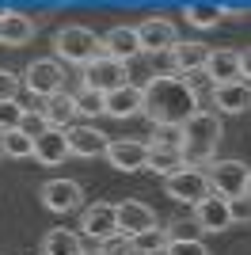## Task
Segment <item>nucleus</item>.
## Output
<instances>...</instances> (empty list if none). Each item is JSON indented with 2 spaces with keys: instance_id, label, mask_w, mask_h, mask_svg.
<instances>
[{
  "instance_id": "nucleus-12",
  "label": "nucleus",
  "mask_w": 251,
  "mask_h": 255,
  "mask_svg": "<svg viewBox=\"0 0 251 255\" xmlns=\"http://www.w3.org/2000/svg\"><path fill=\"white\" fill-rule=\"evenodd\" d=\"M115 210H118V233H122V236H129V240L160 225V221H156V213H152V206H145V202H133V198L118 202Z\"/></svg>"
},
{
  "instance_id": "nucleus-40",
  "label": "nucleus",
  "mask_w": 251,
  "mask_h": 255,
  "mask_svg": "<svg viewBox=\"0 0 251 255\" xmlns=\"http://www.w3.org/2000/svg\"><path fill=\"white\" fill-rule=\"evenodd\" d=\"M38 255H42V252H38Z\"/></svg>"
},
{
  "instance_id": "nucleus-6",
  "label": "nucleus",
  "mask_w": 251,
  "mask_h": 255,
  "mask_svg": "<svg viewBox=\"0 0 251 255\" xmlns=\"http://www.w3.org/2000/svg\"><path fill=\"white\" fill-rule=\"evenodd\" d=\"M206 175H209L213 194H221V198H240L248 191V164L244 160H213L206 168Z\"/></svg>"
},
{
  "instance_id": "nucleus-26",
  "label": "nucleus",
  "mask_w": 251,
  "mask_h": 255,
  "mask_svg": "<svg viewBox=\"0 0 251 255\" xmlns=\"http://www.w3.org/2000/svg\"><path fill=\"white\" fill-rule=\"evenodd\" d=\"M0 152L11 160H27V156H34V141L23 129H11V133H0Z\"/></svg>"
},
{
  "instance_id": "nucleus-28",
  "label": "nucleus",
  "mask_w": 251,
  "mask_h": 255,
  "mask_svg": "<svg viewBox=\"0 0 251 255\" xmlns=\"http://www.w3.org/2000/svg\"><path fill=\"white\" fill-rule=\"evenodd\" d=\"M23 115H27V107H19V99H11V103H0V133H11V129L23 126Z\"/></svg>"
},
{
  "instance_id": "nucleus-32",
  "label": "nucleus",
  "mask_w": 251,
  "mask_h": 255,
  "mask_svg": "<svg viewBox=\"0 0 251 255\" xmlns=\"http://www.w3.org/2000/svg\"><path fill=\"white\" fill-rule=\"evenodd\" d=\"M152 145H171V149H183V126H156V129H152Z\"/></svg>"
},
{
  "instance_id": "nucleus-11",
  "label": "nucleus",
  "mask_w": 251,
  "mask_h": 255,
  "mask_svg": "<svg viewBox=\"0 0 251 255\" xmlns=\"http://www.w3.org/2000/svg\"><path fill=\"white\" fill-rule=\"evenodd\" d=\"M137 38H141V53H171V46L179 42V27L164 15H148L137 27Z\"/></svg>"
},
{
  "instance_id": "nucleus-15",
  "label": "nucleus",
  "mask_w": 251,
  "mask_h": 255,
  "mask_svg": "<svg viewBox=\"0 0 251 255\" xmlns=\"http://www.w3.org/2000/svg\"><path fill=\"white\" fill-rule=\"evenodd\" d=\"M103 111L111 118H122V122L145 115V92L133 88V84H122V88H115L111 96H103Z\"/></svg>"
},
{
  "instance_id": "nucleus-22",
  "label": "nucleus",
  "mask_w": 251,
  "mask_h": 255,
  "mask_svg": "<svg viewBox=\"0 0 251 255\" xmlns=\"http://www.w3.org/2000/svg\"><path fill=\"white\" fill-rule=\"evenodd\" d=\"M73 156L69 152V137H65V129H46L38 141H34V160L46 164V168H57L65 160Z\"/></svg>"
},
{
  "instance_id": "nucleus-33",
  "label": "nucleus",
  "mask_w": 251,
  "mask_h": 255,
  "mask_svg": "<svg viewBox=\"0 0 251 255\" xmlns=\"http://www.w3.org/2000/svg\"><path fill=\"white\" fill-rule=\"evenodd\" d=\"M19 88H23V80L11 69H0V103H11V99L19 96Z\"/></svg>"
},
{
  "instance_id": "nucleus-21",
  "label": "nucleus",
  "mask_w": 251,
  "mask_h": 255,
  "mask_svg": "<svg viewBox=\"0 0 251 255\" xmlns=\"http://www.w3.org/2000/svg\"><path fill=\"white\" fill-rule=\"evenodd\" d=\"M34 31H38L34 19L23 15V11H4V15H0V46H11V50H15V46H27L34 38Z\"/></svg>"
},
{
  "instance_id": "nucleus-27",
  "label": "nucleus",
  "mask_w": 251,
  "mask_h": 255,
  "mask_svg": "<svg viewBox=\"0 0 251 255\" xmlns=\"http://www.w3.org/2000/svg\"><path fill=\"white\" fill-rule=\"evenodd\" d=\"M133 244H137V252H141V255H164L171 240H167V229H160V225H156V229L133 236Z\"/></svg>"
},
{
  "instance_id": "nucleus-25",
  "label": "nucleus",
  "mask_w": 251,
  "mask_h": 255,
  "mask_svg": "<svg viewBox=\"0 0 251 255\" xmlns=\"http://www.w3.org/2000/svg\"><path fill=\"white\" fill-rule=\"evenodd\" d=\"M183 15H187V23H190V27H198V31H209V27H217V23L225 19L221 4H187Z\"/></svg>"
},
{
  "instance_id": "nucleus-16",
  "label": "nucleus",
  "mask_w": 251,
  "mask_h": 255,
  "mask_svg": "<svg viewBox=\"0 0 251 255\" xmlns=\"http://www.w3.org/2000/svg\"><path fill=\"white\" fill-rule=\"evenodd\" d=\"M206 57H209V46L198 42V38H179L175 46H171V69H175V76H190L198 73V69H206Z\"/></svg>"
},
{
  "instance_id": "nucleus-9",
  "label": "nucleus",
  "mask_w": 251,
  "mask_h": 255,
  "mask_svg": "<svg viewBox=\"0 0 251 255\" xmlns=\"http://www.w3.org/2000/svg\"><path fill=\"white\" fill-rule=\"evenodd\" d=\"M107 164L115 171H126V175H133V171H145V160H148V141H137V137H115L107 145Z\"/></svg>"
},
{
  "instance_id": "nucleus-2",
  "label": "nucleus",
  "mask_w": 251,
  "mask_h": 255,
  "mask_svg": "<svg viewBox=\"0 0 251 255\" xmlns=\"http://www.w3.org/2000/svg\"><path fill=\"white\" fill-rule=\"evenodd\" d=\"M221 137H225L221 115L198 107V111L183 122V160H187V168H209V164L217 160Z\"/></svg>"
},
{
  "instance_id": "nucleus-24",
  "label": "nucleus",
  "mask_w": 251,
  "mask_h": 255,
  "mask_svg": "<svg viewBox=\"0 0 251 255\" xmlns=\"http://www.w3.org/2000/svg\"><path fill=\"white\" fill-rule=\"evenodd\" d=\"M42 255H84V240L73 229H50L42 236Z\"/></svg>"
},
{
  "instance_id": "nucleus-36",
  "label": "nucleus",
  "mask_w": 251,
  "mask_h": 255,
  "mask_svg": "<svg viewBox=\"0 0 251 255\" xmlns=\"http://www.w3.org/2000/svg\"><path fill=\"white\" fill-rule=\"evenodd\" d=\"M240 76H244V84H251V46L240 53Z\"/></svg>"
},
{
  "instance_id": "nucleus-31",
  "label": "nucleus",
  "mask_w": 251,
  "mask_h": 255,
  "mask_svg": "<svg viewBox=\"0 0 251 255\" xmlns=\"http://www.w3.org/2000/svg\"><path fill=\"white\" fill-rule=\"evenodd\" d=\"M23 133H27V137H31V141H38L42 137V133H46V129H50V126H46V118H42V111H31V107H27V115H23Z\"/></svg>"
},
{
  "instance_id": "nucleus-30",
  "label": "nucleus",
  "mask_w": 251,
  "mask_h": 255,
  "mask_svg": "<svg viewBox=\"0 0 251 255\" xmlns=\"http://www.w3.org/2000/svg\"><path fill=\"white\" fill-rule=\"evenodd\" d=\"M229 217H232V225H244V229L251 225V198H248V194L229 198Z\"/></svg>"
},
{
  "instance_id": "nucleus-17",
  "label": "nucleus",
  "mask_w": 251,
  "mask_h": 255,
  "mask_svg": "<svg viewBox=\"0 0 251 255\" xmlns=\"http://www.w3.org/2000/svg\"><path fill=\"white\" fill-rule=\"evenodd\" d=\"M65 137H69V152H73V156H84V160L103 156L107 145H111L107 133L95 129V126H73V129H65Z\"/></svg>"
},
{
  "instance_id": "nucleus-3",
  "label": "nucleus",
  "mask_w": 251,
  "mask_h": 255,
  "mask_svg": "<svg viewBox=\"0 0 251 255\" xmlns=\"http://www.w3.org/2000/svg\"><path fill=\"white\" fill-rule=\"evenodd\" d=\"M53 53L65 65H80L84 69L95 57H103V38L95 31H88V27H80V23H69V27H61V31L53 34Z\"/></svg>"
},
{
  "instance_id": "nucleus-8",
  "label": "nucleus",
  "mask_w": 251,
  "mask_h": 255,
  "mask_svg": "<svg viewBox=\"0 0 251 255\" xmlns=\"http://www.w3.org/2000/svg\"><path fill=\"white\" fill-rule=\"evenodd\" d=\"M38 198L50 213H76L84 210V187L76 179H46L38 187Z\"/></svg>"
},
{
  "instance_id": "nucleus-10",
  "label": "nucleus",
  "mask_w": 251,
  "mask_h": 255,
  "mask_svg": "<svg viewBox=\"0 0 251 255\" xmlns=\"http://www.w3.org/2000/svg\"><path fill=\"white\" fill-rule=\"evenodd\" d=\"M126 84V65H118L115 57H95L92 65H84V88L88 92H99V96H111L115 88Z\"/></svg>"
},
{
  "instance_id": "nucleus-38",
  "label": "nucleus",
  "mask_w": 251,
  "mask_h": 255,
  "mask_svg": "<svg viewBox=\"0 0 251 255\" xmlns=\"http://www.w3.org/2000/svg\"><path fill=\"white\" fill-rule=\"evenodd\" d=\"M244 194H248V198H251V171H248V191H244Z\"/></svg>"
},
{
  "instance_id": "nucleus-18",
  "label": "nucleus",
  "mask_w": 251,
  "mask_h": 255,
  "mask_svg": "<svg viewBox=\"0 0 251 255\" xmlns=\"http://www.w3.org/2000/svg\"><path fill=\"white\" fill-rule=\"evenodd\" d=\"M76 96H69V92H57V96L42 99V118H46V126L50 129H73L76 122Z\"/></svg>"
},
{
  "instance_id": "nucleus-13",
  "label": "nucleus",
  "mask_w": 251,
  "mask_h": 255,
  "mask_svg": "<svg viewBox=\"0 0 251 255\" xmlns=\"http://www.w3.org/2000/svg\"><path fill=\"white\" fill-rule=\"evenodd\" d=\"M103 57H115L118 65H129L141 57V38L137 27H111L103 34Z\"/></svg>"
},
{
  "instance_id": "nucleus-4",
  "label": "nucleus",
  "mask_w": 251,
  "mask_h": 255,
  "mask_svg": "<svg viewBox=\"0 0 251 255\" xmlns=\"http://www.w3.org/2000/svg\"><path fill=\"white\" fill-rule=\"evenodd\" d=\"M164 194L194 210L202 198H209V194H213V187H209L206 168H179L175 175H167V179H164Z\"/></svg>"
},
{
  "instance_id": "nucleus-39",
  "label": "nucleus",
  "mask_w": 251,
  "mask_h": 255,
  "mask_svg": "<svg viewBox=\"0 0 251 255\" xmlns=\"http://www.w3.org/2000/svg\"><path fill=\"white\" fill-rule=\"evenodd\" d=\"M0 156H4V152H0Z\"/></svg>"
},
{
  "instance_id": "nucleus-7",
  "label": "nucleus",
  "mask_w": 251,
  "mask_h": 255,
  "mask_svg": "<svg viewBox=\"0 0 251 255\" xmlns=\"http://www.w3.org/2000/svg\"><path fill=\"white\" fill-rule=\"evenodd\" d=\"M80 233H84V236H92L99 248L111 244L115 236H122V233H118V210H115L111 202L84 206V210H80Z\"/></svg>"
},
{
  "instance_id": "nucleus-34",
  "label": "nucleus",
  "mask_w": 251,
  "mask_h": 255,
  "mask_svg": "<svg viewBox=\"0 0 251 255\" xmlns=\"http://www.w3.org/2000/svg\"><path fill=\"white\" fill-rule=\"evenodd\" d=\"M164 255H213L202 240H171Z\"/></svg>"
},
{
  "instance_id": "nucleus-37",
  "label": "nucleus",
  "mask_w": 251,
  "mask_h": 255,
  "mask_svg": "<svg viewBox=\"0 0 251 255\" xmlns=\"http://www.w3.org/2000/svg\"><path fill=\"white\" fill-rule=\"evenodd\" d=\"M84 255H107V248H92V252H84Z\"/></svg>"
},
{
  "instance_id": "nucleus-5",
  "label": "nucleus",
  "mask_w": 251,
  "mask_h": 255,
  "mask_svg": "<svg viewBox=\"0 0 251 255\" xmlns=\"http://www.w3.org/2000/svg\"><path fill=\"white\" fill-rule=\"evenodd\" d=\"M23 88L38 99H50L57 92H65V69L61 61H53V57H34L27 69H23Z\"/></svg>"
},
{
  "instance_id": "nucleus-20",
  "label": "nucleus",
  "mask_w": 251,
  "mask_h": 255,
  "mask_svg": "<svg viewBox=\"0 0 251 255\" xmlns=\"http://www.w3.org/2000/svg\"><path fill=\"white\" fill-rule=\"evenodd\" d=\"M209 99H213V107H217L221 115H244V111H251V84H244V80L217 84Z\"/></svg>"
},
{
  "instance_id": "nucleus-14",
  "label": "nucleus",
  "mask_w": 251,
  "mask_h": 255,
  "mask_svg": "<svg viewBox=\"0 0 251 255\" xmlns=\"http://www.w3.org/2000/svg\"><path fill=\"white\" fill-rule=\"evenodd\" d=\"M190 221L198 225V233H225L232 229V217H229V198H221V194H209L194 206V217Z\"/></svg>"
},
{
  "instance_id": "nucleus-35",
  "label": "nucleus",
  "mask_w": 251,
  "mask_h": 255,
  "mask_svg": "<svg viewBox=\"0 0 251 255\" xmlns=\"http://www.w3.org/2000/svg\"><path fill=\"white\" fill-rule=\"evenodd\" d=\"M103 248H107V255H141L129 236H115V240H111V244H103Z\"/></svg>"
},
{
  "instance_id": "nucleus-23",
  "label": "nucleus",
  "mask_w": 251,
  "mask_h": 255,
  "mask_svg": "<svg viewBox=\"0 0 251 255\" xmlns=\"http://www.w3.org/2000/svg\"><path fill=\"white\" fill-rule=\"evenodd\" d=\"M148 171H156V175H175L179 168H187V160H183V149H171V145H152L148 141V160H145Z\"/></svg>"
},
{
  "instance_id": "nucleus-1",
  "label": "nucleus",
  "mask_w": 251,
  "mask_h": 255,
  "mask_svg": "<svg viewBox=\"0 0 251 255\" xmlns=\"http://www.w3.org/2000/svg\"><path fill=\"white\" fill-rule=\"evenodd\" d=\"M198 111V99L190 96L183 76L175 73H156L152 84L145 88V115L152 126H183Z\"/></svg>"
},
{
  "instance_id": "nucleus-19",
  "label": "nucleus",
  "mask_w": 251,
  "mask_h": 255,
  "mask_svg": "<svg viewBox=\"0 0 251 255\" xmlns=\"http://www.w3.org/2000/svg\"><path fill=\"white\" fill-rule=\"evenodd\" d=\"M206 76L213 80V88H217V84H236V80H244V76H240V53H236V50H209V57H206Z\"/></svg>"
},
{
  "instance_id": "nucleus-29",
  "label": "nucleus",
  "mask_w": 251,
  "mask_h": 255,
  "mask_svg": "<svg viewBox=\"0 0 251 255\" xmlns=\"http://www.w3.org/2000/svg\"><path fill=\"white\" fill-rule=\"evenodd\" d=\"M76 111H80V115H88V118L107 115V111H103V96H99V92H88V88H80V96H76Z\"/></svg>"
}]
</instances>
